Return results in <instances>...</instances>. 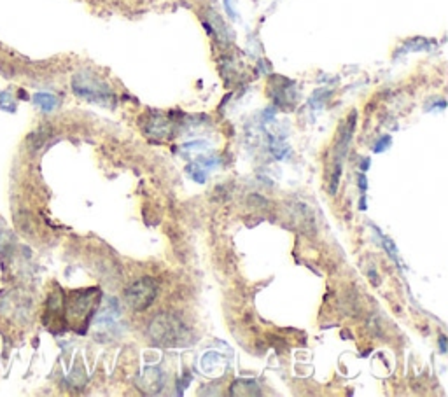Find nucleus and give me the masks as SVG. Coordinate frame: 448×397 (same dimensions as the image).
<instances>
[{
	"mask_svg": "<svg viewBox=\"0 0 448 397\" xmlns=\"http://www.w3.org/2000/svg\"><path fill=\"white\" fill-rule=\"evenodd\" d=\"M147 333L155 343L163 345V347H179V345H186L191 341L190 327L184 324L179 315L170 313V311H163L153 317Z\"/></svg>",
	"mask_w": 448,
	"mask_h": 397,
	"instance_id": "nucleus-1",
	"label": "nucleus"
},
{
	"mask_svg": "<svg viewBox=\"0 0 448 397\" xmlns=\"http://www.w3.org/2000/svg\"><path fill=\"white\" fill-rule=\"evenodd\" d=\"M98 299H100L98 289L72 290L70 294H67V297L63 296V319L67 320L68 326L72 329L83 331L97 308Z\"/></svg>",
	"mask_w": 448,
	"mask_h": 397,
	"instance_id": "nucleus-2",
	"label": "nucleus"
},
{
	"mask_svg": "<svg viewBox=\"0 0 448 397\" xmlns=\"http://www.w3.org/2000/svg\"><path fill=\"white\" fill-rule=\"evenodd\" d=\"M72 90L77 97L86 98L90 102H97V104L107 105L111 104L112 91L109 90V86L105 83H102L100 79L95 77L93 74H88V72H81L74 77L72 81Z\"/></svg>",
	"mask_w": 448,
	"mask_h": 397,
	"instance_id": "nucleus-3",
	"label": "nucleus"
},
{
	"mask_svg": "<svg viewBox=\"0 0 448 397\" xmlns=\"http://www.w3.org/2000/svg\"><path fill=\"white\" fill-rule=\"evenodd\" d=\"M156 296H158V283L151 277H142L125 290L126 303L135 311L147 310L156 299Z\"/></svg>",
	"mask_w": 448,
	"mask_h": 397,
	"instance_id": "nucleus-4",
	"label": "nucleus"
},
{
	"mask_svg": "<svg viewBox=\"0 0 448 397\" xmlns=\"http://www.w3.org/2000/svg\"><path fill=\"white\" fill-rule=\"evenodd\" d=\"M29 301L15 293H8L0 299V317L9 320H22L29 313Z\"/></svg>",
	"mask_w": 448,
	"mask_h": 397,
	"instance_id": "nucleus-5",
	"label": "nucleus"
},
{
	"mask_svg": "<svg viewBox=\"0 0 448 397\" xmlns=\"http://www.w3.org/2000/svg\"><path fill=\"white\" fill-rule=\"evenodd\" d=\"M147 133L155 137L172 135V123H170L169 119L163 118V116H158V118H155L151 123H149Z\"/></svg>",
	"mask_w": 448,
	"mask_h": 397,
	"instance_id": "nucleus-6",
	"label": "nucleus"
},
{
	"mask_svg": "<svg viewBox=\"0 0 448 397\" xmlns=\"http://www.w3.org/2000/svg\"><path fill=\"white\" fill-rule=\"evenodd\" d=\"M33 102H36L37 107L43 109L44 112L53 111L58 104L56 97H54V95H49V93H37L36 97H33Z\"/></svg>",
	"mask_w": 448,
	"mask_h": 397,
	"instance_id": "nucleus-7",
	"label": "nucleus"
},
{
	"mask_svg": "<svg viewBox=\"0 0 448 397\" xmlns=\"http://www.w3.org/2000/svg\"><path fill=\"white\" fill-rule=\"evenodd\" d=\"M47 137H49V128H39L36 133H32V135L29 137V146L32 147V149H39V147L46 142Z\"/></svg>",
	"mask_w": 448,
	"mask_h": 397,
	"instance_id": "nucleus-8",
	"label": "nucleus"
},
{
	"mask_svg": "<svg viewBox=\"0 0 448 397\" xmlns=\"http://www.w3.org/2000/svg\"><path fill=\"white\" fill-rule=\"evenodd\" d=\"M13 247H15V236L9 231L0 228V254L4 252H11Z\"/></svg>",
	"mask_w": 448,
	"mask_h": 397,
	"instance_id": "nucleus-9",
	"label": "nucleus"
},
{
	"mask_svg": "<svg viewBox=\"0 0 448 397\" xmlns=\"http://www.w3.org/2000/svg\"><path fill=\"white\" fill-rule=\"evenodd\" d=\"M11 95L9 93H4L2 95V97H0V105H2V109H6V111H15V104H13V100H11Z\"/></svg>",
	"mask_w": 448,
	"mask_h": 397,
	"instance_id": "nucleus-10",
	"label": "nucleus"
},
{
	"mask_svg": "<svg viewBox=\"0 0 448 397\" xmlns=\"http://www.w3.org/2000/svg\"><path fill=\"white\" fill-rule=\"evenodd\" d=\"M389 143H391V139H389V137H384V139H382L380 142L377 143V147H375V150H377V153H382V150H384L385 147L389 146Z\"/></svg>",
	"mask_w": 448,
	"mask_h": 397,
	"instance_id": "nucleus-11",
	"label": "nucleus"
},
{
	"mask_svg": "<svg viewBox=\"0 0 448 397\" xmlns=\"http://www.w3.org/2000/svg\"><path fill=\"white\" fill-rule=\"evenodd\" d=\"M440 343H441V350L445 352V336L440 338Z\"/></svg>",
	"mask_w": 448,
	"mask_h": 397,
	"instance_id": "nucleus-12",
	"label": "nucleus"
}]
</instances>
